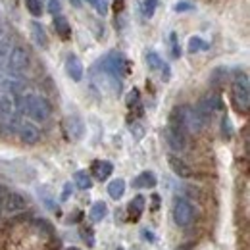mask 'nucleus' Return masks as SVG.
<instances>
[{
  "instance_id": "37",
  "label": "nucleus",
  "mask_w": 250,
  "mask_h": 250,
  "mask_svg": "<svg viewBox=\"0 0 250 250\" xmlns=\"http://www.w3.org/2000/svg\"><path fill=\"white\" fill-rule=\"evenodd\" d=\"M131 131H135V135H137V139H143V127H131Z\"/></svg>"
},
{
  "instance_id": "7",
  "label": "nucleus",
  "mask_w": 250,
  "mask_h": 250,
  "mask_svg": "<svg viewBox=\"0 0 250 250\" xmlns=\"http://www.w3.org/2000/svg\"><path fill=\"white\" fill-rule=\"evenodd\" d=\"M25 208H27V198H25L23 194H20V192H6L4 206H2V210H4L6 214L14 216V214L23 212Z\"/></svg>"
},
{
  "instance_id": "2",
  "label": "nucleus",
  "mask_w": 250,
  "mask_h": 250,
  "mask_svg": "<svg viewBox=\"0 0 250 250\" xmlns=\"http://www.w3.org/2000/svg\"><path fill=\"white\" fill-rule=\"evenodd\" d=\"M233 100L237 104L239 110L249 112L250 106V85H249V75L245 71H237L235 79H233Z\"/></svg>"
},
{
  "instance_id": "5",
  "label": "nucleus",
  "mask_w": 250,
  "mask_h": 250,
  "mask_svg": "<svg viewBox=\"0 0 250 250\" xmlns=\"http://www.w3.org/2000/svg\"><path fill=\"white\" fill-rule=\"evenodd\" d=\"M171 216H173V221H175L177 227H188L194 219V208L185 198H175Z\"/></svg>"
},
{
  "instance_id": "40",
  "label": "nucleus",
  "mask_w": 250,
  "mask_h": 250,
  "mask_svg": "<svg viewBox=\"0 0 250 250\" xmlns=\"http://www.w3.org/2000/svg\"><path fill=\"white\" fill-rule=\"evenodd\" d=\"M67 250H79V249H67Z\"/></svg>"
},
{
  "instance_id": "32",
  "label": "nucleus",
  "mask_w": 250,
  "mask_h": 250,
  "mask_svg": "<svg viewBox=\"0 0 250 250\" xmlns=\"http://www.w3.org/2000/svg\"><path fill=\"white\" fill-rule=\"evenodd\" d=\"M81 235L85 241H89V247H94V237H93V231L87 227V229H81Z\"/></svg>"
},
{
  "instance_id": "11",
  "label": "nucleus",
  "mask_w": 250,
  "mask_h": 250,
  "mask_svg": "<svg viewBox=\"0 0 250 250\" xmlns=\"http://www.w3.org/2000/svg\"><path fill=\"white\" fill-rule=\"evenodd\" d=\"M167 164H169L171 171H173L177 177H181V179H188V177H192V169L188 167L187 162H185V160H181L179 156L169 154V156H167Z\"/></svg>"
},
{
  "instance_id": "3",
  "label": "nucleus",
  "mask_w": 250,
  "mask_h": 250,
  "mask_svg": "<svg viewBox=\"0 0 250 250\" xmlns=\"http://www.w3.org/2000/svg\"><path fill=\"white\" fill-rule=\"evenodd\" d=\"M29 63H31V56H29V50H27L23 44L12 46L10 56H8V62H6V69H8L12 75H20V73L27 71Z\"/></svg>"
},
{
  "instance_id": "34",
  "label": "nucleus",
  "mask_w": 250,
  "mask_h": 250,
  "mask_svg": "<svg viewBox=\"0 0 250 250\" xmlns=\"http://www.w3.org/2000/svg\"><path fill=\"white\" fill-rule=\"evenodd\" d=\"M6 192H8V188L4 187V185H0V212H2V206H4V198H6Z\"/></svg>"
},
{
  "instance_id": "28",
  "label": "nucleus",
  "mask_w": 250,
  "mask_h": 250,
  "mask_svg": "<svg viewBox=\"0 0 250 250\" xmlns=\"http://www.w3.org/2000/svg\"><path fill=\"white\" fill-rule=\"evenodd\" d=\"M139 100H141V94L137 89H133L131 93L127 94V106L129 108H135V106H139Z\"/></svg>"
},
{
  "instance_id": "15",
  "label": "nucleus",
  "mask_w": 250,
  "mask_h": 250,
  "mask_svg": "<svg viewBox=\"0 0 250 250\" xmlns=\"http://www.w3.org/2000/svg\"><path fill=\"white\" fill-rule=\"evenodd\" d=\"M158 179L156 175H154V171H143V173H139L137 177H135V181H133V187L135 188H152L156 187Z\"/></svg>"
},
{
  "instance_id": "10",
  "label": "nucleus",
  "mask_w": 250,
  "mask_h": 250,
  "mask_svg": "<svg viewBox=\"0 0 250 250\" xmlns=\"http://www.w3.org/2000/svg\"><path fill=\"white\" fill-rule=\"evenodd\" d=\"M63 127H65L67 137L73 139V141H81L83 135H85V124L79 116H67L65 122H63Z\"/></svg>"
},
{
  "instance_id": "24",
  "label": "nucleus",
  "mask_w": 250,
  "mask_h": 250,
  "mask_svg": "<svg viewBox=\"0 0 250 250\" xmlns=\"http://www.w3.org/2000/svg\"><path fill=\"white\" fill-rule=\"evenodd\" d=\"M25 2V8H27V12L35 16V18H39V16H42V4H41V0H23Z\"/></svg>"
},
{
  "instance_id": "38",
  "label": "nucleus",
  "mask_w": 250,
  "mask_h": 250,
  "mask_svg": "<svg viewBox=\"0 0 250 250\" xmlns=\"http://www.w3.org/2000/svg\"><path fill=\"white\" fill-rule=\"evenodd\" d=\"M83 2H87V4H91V6H96V0H83Z\"/></svg>"
},
{
  "instance_id": "22",
  "label": "nucleus",
  "mask_w": 250,
  "mask_h": 250,
  "mask_svg": "<svg viewBox=\"0 0 250 250\" xmlns=\"http://www.w3.org/2000/svg\"><path fill=\"white\" fill-rule=\"evenodd\" d=\"M200 50H208V42L202 37H190L188 39V52L190 54H196Z\"/></svg>"
},
{
  "instance_id": "35",
  "label": "nucleus",
  "mask_w": 250,
  "mask_h": 250,
  "mask_svg": "<svg viewBox=\"0 0 250 250\" xmlns=\"http://www.w3.org/2000/svg\"><path fill=\"white\" fill-rule=\"evenodd\" d=\"M73 188H71V183H65V187H63V194H62V200H67L69 198V192H71Z\"/></svg>"
},
{
  "instance_id": "14",
  "label": "nucleus",
  "mask_w": 250,
  "mask_h": 250,
  "mask_svg": "<svg viewBox=\"0 0 250 250\" xmlns=\"http://www.w3.org/2000/svg\"><path fill=\"white\" fill-rule=\"evenodd\" d=\"M52 25H54L56 35H58L62 41H67V39L71 37V23L67 21V18H63V16H54Z\"/></svg>"
},
{
  "instance_id": "13",
  "label": "nucleus",
  "mask_w": 250,
  "mask_h": 250,
  "mask_svg": "<svg viewBox=\"0 0 250 250\" xmlns=\"http://www.w3.org/2000/svg\"><path fill=\"white\" fill-rule=\"evenodd\" d=\"M93 175L98 179V181H106L110 175H112V171H114V166H112V162H108V160H96L93 162Z\"/></svg>"
},
{
  "instance_id": "39",
  "label": "nucleus",
  "mask_w": 250,
  "mask_h": 250,
  "mask_svg": "<svg viewBox=\"0 0 250 250\" xmlns=\"http://www.w3.org/2000/svg\"><path fill=\"white\" fill-rule=\"evenodd\" d=\"M177 250H190V249H188V247H179Z\"/></svg>"
},
{
  "instance_id": "6",
  "label": "nucleus",
  "mask_w": 250,
  "mask_h": 250,
  "mask_svg": "<svg viewBox=\"0 0 250 250\" xmlns=\"http://www.w3.org/2000/svg\"><path fill=\"white\" fill-rule=\"evenodd\" d=\"M166 141H167V145H169L171 150L183 152L188 145L187 131L181 129V127H175V125H167V129H166Z\"/></svg>"
},
{
  "instance_id": "17",
  "label": "nucleus",
  "mask_w": 250,
  "mask_h": 250,
  "mask_svg": "<svg viewBox=\"0 0 250 250\" xmlns=\"http://www.w3.org/2000/svg\"><path fill=\"white\" fill-rule=\"evenodd\" d=\"M145 206H146V200H145V196H135L131 202H129V206H127V210H129V218L133 219V221H137V219L143 216V212H145Z\"/></svg>"
},
{
  "instance_id": "33",
  "label": "nucleus",
  "mask_w": 250,
  "mask_h": 250,
  "mask_svg": "<svg viewBox=\"0 0 250 250\" xmlns=\"http://www.w3.org/2000/svg\"><path fill=\"white\" fill-rule=\"evenodd\" d=\"M160 71H162V79L167 81V79H169V65L164 62L162 63V67H160Z\"/></svg>"
},
{
  "instance_id": "9",
  "label": "nucleus",
  "mask_w": 250,
  "mask_h": 250,
  "mask_svg": "<svg viewBox=\"0 0 250 250\" xmlns=\"http://www.w3.org/2000/svg\"><path fill=\"white\" fill-rule=\"evenodd\" d=\"M18 135H20V141L23 145H37L39 139H41V131L39 127L31 122H21L18 125Z\"/></svg>"
},
{
  "instance_id": "16",
  "label": "nucleus",
  "mask_w": 250,
  "mask_h": 250,
  "mask_svg": "<svg viewBox=\"0 0 250 250\" xmlns=\"http://www.w3.org/2000/svg\"><path fill=\"white\" fill-rule=\"evenodd\" d=\"M31 37L39 48H46V46H48L46 31H44V27H42L39 21H31Z\"/></svg>"
},
{
  "instance_id": "31",
  "label": "nucleus",
  "mask_w": 250,
  "mask_h": 250,
  "mask_svg": "<svg viewBox=\"0 0 250 250\" xmlns=\"http://www.w3.org/2000/svg\"><path fill=\"white\" fill-rule=\"evenodd\" d=\"M48 12L52 16H56L60 12V0H48Z\"/></svg>"
},
{
  "instance_id": "29",
  "label": "nucleus",
  "mask_w": 250,
  "mask_h": 250,
  "mask_svg": "<svg viewBox=\"0 0 250 250\" xmlns=\"http://www.w3.org/2000/svg\"><path fill=\"white\" fill-rule=\"evenodd\" d=\"M96 12L100 16H106V12H108V0H96Z\"/></svg>"
},
{
  "instance_id": "18",
  "label": "nucleus",
  "mask_w": 250,
  "mask_h": 250,
  "mask_svg": "<svg viewBox=\"0 0 250 250\" xmlns=\"http://www.w3.org/2000/svg\"><path fill=\"white\" fill-rule=\"evenodd\" d=\"M108 216V206H106V202H94L93 206H91V212H89V218L93 219V221H102V219Z\"/></svg>"
},
{
  "instance_id": "30",
  "label": "nucleus",
  "mask_w": 250,
  "mask_h": 250,
  "mask_svg": "<svg viewBox=\"0 0 250 250\" xmlns=\"http://www.w3.org/2000/svg\"><path fill=\"white\" fill-rule=\"evenodd\" d=\"M188 10H192V4L187 0H181V2L175 4V12H188Z\"/></svg>"
},
{
  "instance_id": "25",
  "label": "nucleus",
  "mask_w": 250,
  "mask_h": 250,
  "mask_svg": "<svg viewBox=\"0 0 250 250\" xmlns=\"http://www.w3.org/2000/svg\"><path fill=\"white\" fill-rule=\"evenodd\" d=\"M156 8H158V0H145L143 2V14L146 18H152L154 12H156Z\"/></svg>"
},
{
  "instance_id": "4",
  "label": "nucleus",
  "mask_w": 250,
  "mask_h": 250,
  "mask_svg": "<svg viewBox=\"0 0 250 250\" xmlns=\"http://www.w3.org/2000/svg\"><path fill=\"white\" fill-rule=\"evenodd\" d=\"M102 73L112 75V77H125L129 75V62L120 52H110L102 60Z\"/></svg>"
},
{
  "instance_id": "23",
  "label": "nucleus",
  "mask_w": 250,
  "mask_h": 250,
  "mask_svg": "<svg viewBox=\"0 0 250 250\" xmlns=\"http://www.w3.org/2000/svg\"><path fill=\"white\" fill-rule=\"evenodd\" d=\"M145 60H146V65H148V67H150L152 71H158V69L162 67V63H164V60H162V58L158 56L156 52H152V50H150V52H146Z\"/></svg>"
},
{
  "instance_id": "26",
  "label": "nucleus",
  "mask_w": 250,
  "mask_h": 250,
  "mask_svg": "<svg viewBox=\"0 0 250 250\" xmlns=\"http://www.w3.org/2000/svg\"><path fill=\"white\" fill-rule=\"evenodd\" d=\"M169 42H171V56L179 58L181 56V46H179V39L175 33H169Z\"/></svg>"
},
{
  "instance_id": "1",
  "label": "nucleus",
  "mask_w": 250,
  "mask_h": 250,
  "mask_svg": "<svg viewBox=\"0 0 250 250\" xmlns=\"http://www.w3.org/2000/svg\"><path fill=\"white\" fill-rule=\"evenodd\" d=\"M18 110H21L23 114H27L35 122H46L52 114V106L50 102L41 96V94H25L18 100Z\"/></svg>"
},
{
  "instance_id": "27",
  "label": "nucleus",
  "mask_w": 250,
  "mask_h": 250,
  "mask_svg": "<svg viewBox=\"0 0 250 250\" xmlns=\"http://www.w3.org/2000/svg\"><path fill=\"white\" fill-rule=\"evenodd\" d=\"M221 135H223V139L233 137V127H231V122H229L227 116H223V120H221Z\"/></svg>"
},
{
  "instance_id": "36",
  "label": "nucleus",
  "mask_w": 250,
  "mask_h": 250,
  "mask_svg": "<svg viewBox=\"0 0 250 250\" xmlns=\"http://www.w3.org/2000/svg\"><path fill=\"white\" fill-rule=\"evenodd\" d=\"M143 237H145V239H148V241H154V239H156V237H154V233H152V231H146V229H143Z\"/></svg>"
},
{
  "instance_id": "19",
  "label": "nucleus",
  "mask_w": 250,
  "mask_h": 250,
  "mask_svg": "<svg viewBox=\"0 0 250 250\" xmlns=\"http://www.w3.org/2000/svg\"><path fill=\"white\" fill-rule=\"evenodd\" d=\"M125 192V181L124 179H114L108 183V194L114 198V200H120Z\"/></svg>"
},
{
  "instance_id": "20",
  "label": "nucleus",
  "mask_w": 250,
  "mask_h": 250,
  "mask_svg": "<svg viewBox=\"0 0 250 250\" xmlns=\"http://www.w3.org/2000/svg\"><path fill=\"white\" fill-rule=\"evenodd\" d=\"M10 50H12V41H10V37H0V69L6 67Z\"/></svg>"
},
{
  "instance_id": "8",
  "label": "nucleus",
  "mask_w": 250,
  "mask_h": 250,
  "mask_svg": "<svg viewBox=\"0 0 250 250\" xmlns=\"http://www.w3.org/2000/svg\"><path fill=\"white\" fill-rule=\"evenodd\" d=\"M16 112H18V98L10 93L0 94V120L10 122L12 118H16Z\"/></svg>"
},
{
  "instance_id": "12",
  "label": "nucleus",
  "mask_w": 250,
  "mask_h": 250,
  "mask_svg": "<svg viewBox=\"0 0 250 250\" xmlns=\"http://www.w3.org/2000/svg\"><path fill=\"white\" fill-rule=\"evenodd\" d=\"M65 73L69 75V79H73L77 83L83 79V63L75 54H69L65 58Z\"/></svg>"
},
{
  "instance_id": "21",
  "label": "nucleus",
  "mask_w": 250,
  "mask_h": 250,
  "mask_svg": "<svg viewBox=\"0 0 250 250\" xmlns=\"http://www.w3.org/2000/svg\"><path fill=\"white\" fill-rule=\"evenodd\" d=\"M73 181H75V185L77 188H81V190H87V188L93 187V179H91V175L87 173V171H75V175H73Z\"/></svg>"
}]
</instances>
